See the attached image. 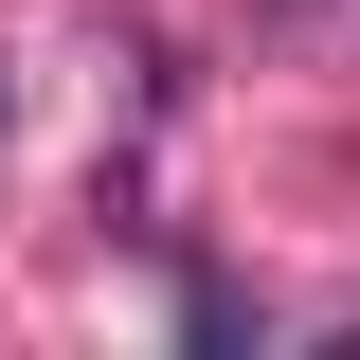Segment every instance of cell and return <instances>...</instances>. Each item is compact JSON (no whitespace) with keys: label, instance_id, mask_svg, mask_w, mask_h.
<instances>
[{"label":"cell","instance_id":"cell-1","mask_svg":"<svg viewBox=\"0 0 360 360\" xmlns=\"http://www.w3.org/2000/svg\"><path fill=\"white\" fill-rule=\"evenodd\" d=\"M0 108H18V90H0Z\"/></svg>","mask_w":360,"mask_h":360}]
</instances>
